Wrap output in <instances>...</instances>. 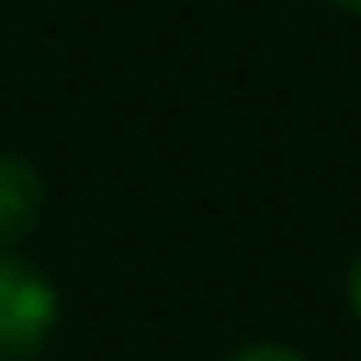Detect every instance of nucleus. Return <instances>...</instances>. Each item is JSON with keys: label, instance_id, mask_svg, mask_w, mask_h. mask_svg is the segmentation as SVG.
I'll return each mask as SVG.
<instances>
[{"label": "nucleus", "instance_id": "nucleus-1", "mask_svg": "<svg viewBox=\"0 0 361 361\" xmlns=\"http://www.w3.org/2000/svg\"><path fill=\"white\" fill-rule=\"evenodd\" d=\"M51 322H56V288L34 265L0 254V361L34 355L51 333Z\"/></svg>", "mask_w": 361, "mask_h": 361}, {"label": "nucleus", "instance_id": "nucleus-2", "mask_svg": "<svg viewBox=\"0 0 361 361\" xmlns=\"http://www.w3.org/2000/svg\"><path fill=\"white\" fill-rule=\"evenodd\" d=\"M39 209V180L28 164L17 158H0V237H17Z\"/></svg>", "mask_w": 361, "mask_h": 361}, {"label": "nucleus", "instance_id": "nucleus-3", "mask_svg": "<svg viewBox=\"0 0 361 361\" xmlns=\"http://www.w3.org/2000/svg\"><path fill=\"white\" fill-rule=\"evenodd\" d=\"M231 361H305V355L288 350V344H248V350H237Z\"/></svg>", "mask_w": 361, "mask_h": 361}, {"label": "nucleus", "instance_id": "nucleus-4", "mask_svg": "<svg viewBox=\"0 0 361 361\" xmlns=\"http://www.w3.org/2000/svg\"><path fill=\"white\" fill-rule=\"evenodd\" d=\"M350 293H355V310H361V259H355V282H350Z\"/></svg>", "mask_w": 361, "mask_h": 361}, {"label": "nucleus", "instance_id": "nucleus-5", "mask_svg": "<svg viewBox=\"0 0 361 361\" xmlns=\"http://www.w3.org/2000/svg\"><path fill=\"white\" fill-rule=\"evenodd\" d=\"M333 6H350V11H361V0H333Z\"/></svg>", "mask_w": 361, "mask_h": 361}]
</instances>
